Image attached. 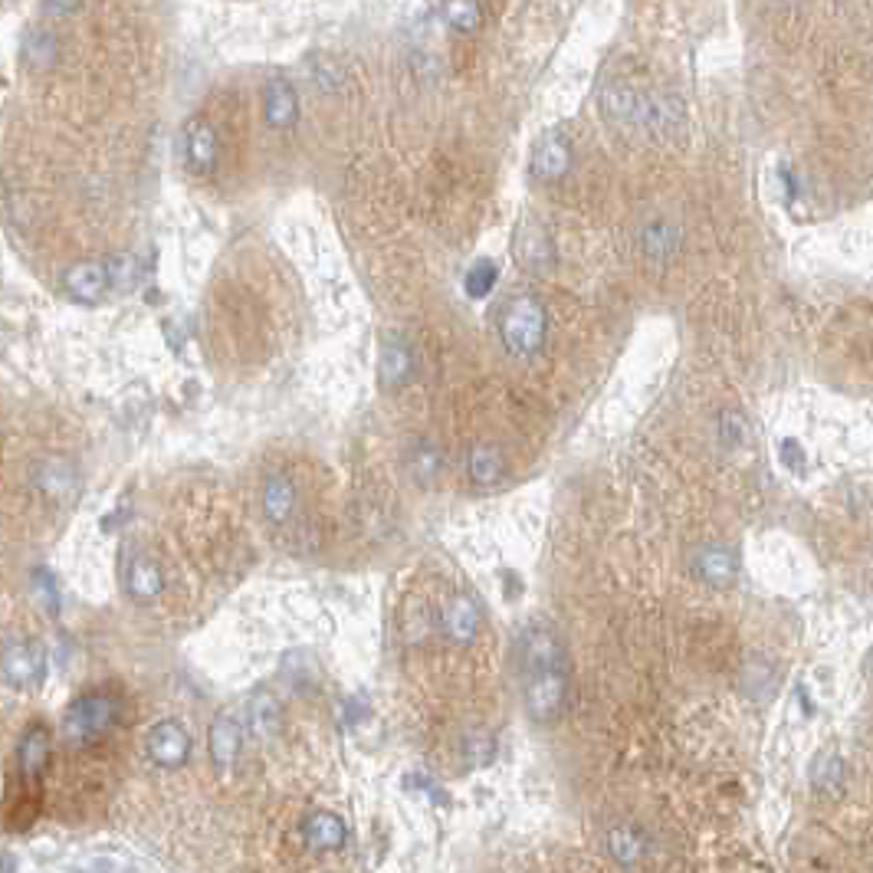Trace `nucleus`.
<instances>
[{
    "mask_svg": "<svg viewBox=\"0 0 873 873\" xmlns=\"http://www.w3.org/2000/svg\"><path fill=\"white\" fill-rule=\"evenodd\" d=\"M444 17L453 30H473L479 24V8L476 4H447Z\"/></svg>",
    "mask_w": 873,
    "mask_h": 873,
    "instance_id": "obj_27",
    "label": "nucleus"
},
{
    "mask_svg": "<svg viewBox=\"0 0 873 873\" xmlns=\"http://www.w3.org/2000/svg\"><path fill=\"white\" fill-rule=\"evenodd\" d=\"M63 289L70 292V299L83 302V305H99L109 289H112V273H109V260L99 263V260H83V263H73L66 273H63Z\"/></svg>",
    "mask_w": 873,
    "mask_h": 873,
    "instance_id": "obj_7",
    "label": "nucleus"
},
{
    "mask_svg": "<svg viewBox=\"0 0 873 873\" xmlns=\"http://www.w3.org/2000/svg\"><path fill=\"white\" fill-rule=\"evenodd\" d=\"M34 486L40 489V496H47L53 502H70L79 489V473L66 457H50L37 466Z\"/></svg>",
    "mask_w": 873,
    "mask_h": 873,
    "instance_id": "obj_10",
    "label": "nucleus"
},
{
    "mask_svg": "<svg viewBox=\"0 0 873 873\" xmlns=\"http://www.w3.org/2000/svg\"><path fill=\"white\" fill-rule=\"evenodd\" d=\"M565 171H569V141L559 132H552L536 148L533 174H536L539 182H559Z\"/></svg>",
    "mask_w": 873,
    "mask_h": 873,
    "instance_id": "obj_17",
    "label": "nucleus"
},
{
    "mask_svg": "<svg viewBox=\"0 0 873 873\" xmlns=\"http://www.w3.org/2000/svg\"><path fill=\"white\" fill-rule=\"evenodd\" d=\"M782 463H785L788 470H795V473L805 466V453H801V447H798L795 440H785V444H782Z\"/></svg>",
    "mask_w": 873,
    "mask_h": 873,
    "instance_id": "obj_29",
    "label": "nucleus"
},
{
    "mask_svg": "<svg viewBox=\"0 0 873 873\" xmlns=\"http://www.w3.org/2000/svg\"><path fill=\"white\" fill-rule=\"evenodd\" d=\"M263 512L270 522H276V526L289 522L296 512V486L283 470H270L263 479Z\"/></svg>",
    "mask_w": 873,
    "mask_h": 873,
    "instance_id": "obj_15",
    "label": "nucleus"
},
{
    "mask_svg": "<svg viewBox=\"0 0 873 873\" xmlns=\"http://www.w3.org/2000/svg\"><path fill=\"white\" fill-rule=\"evenodd\" d=\"M466 470H470V479H473L476 486H492V483L502 479V473H506V460H502V453H499L496 447H489V444H476V447H470V453H466Z\"/></svg>",
    "mask_w": 873,
    "mask_h": 873,
    "instance_id": "obj_19",
    "label": "nucleus"
},
{
    "mask_svg": "<svg viewBox=\"0 0 873 873\" xmlns=\"http://www.w3.org/2000/svg\"><path fill=\"white\" fill-rule=\"evenodd\" d=\"M743 431H746V427H743V421H739L736 414H726V417H723V437H726L729 447L743 437Z\"/></svg>",
    "mask_w": 873,
    "mask_h": 873,
    "instance_id": "obj_30",
    "label": "nucleus"
},
{
    "mask_svg": "<svg viewBox=\"0 0 873 873\" xmlns=\"http://www.w3.org/2000/svg\"><path fill=\"white\" fill-rule=\"evenodd\" d=\"M182 151H185V164L195 171V174H211L214 164H217V128L204 119V115H195L188 119L185 132H182Z\"/></svg>",
    "mask_w": 873,
    "mask_h": 873,
    "instance_id": "obj_8",
    "label": "nucleus"
},
{
    "mask_svg": "<svg viewBox=\"0 0 873 873\" xmlns=\"http://www.w3.org/2000/svg\"><path fill=\"white\" fill-rule=\"evenodd\" d=\"M440 627L453 644H470L479 634V608L470 595H453L440 608Z\"/></svg>",
    "mask_w": 873,
    "mask_h": 873,
    "instance_id": "obj_12",
    "label": "nucleus"
},
{
    "mask_svg": "<svg viewBox=\"0 0 873 873\" xmlns=\"http://www.w3.org/2000/svg\"><path fill=\"white\" fill-rule=\"evenodd\" d=\"M302 837L312 850H341L348 844V827L332 811H312L302 821Z\"/></svg>",
    "mask_w": 873,
    "mask_h": 873,
    "instance_id": "obj_14",
    "label": "nucleus"
},
{
    "mask_svg": "<svg viewBox=\"0 0 873 873\" xmlns=\"http://www.w3.org/2000/svg\"><path fill=\"white\" fill-rule=\"evenodd\" d=\"M122 588L132 601L138 604H151L161 598L164 591V572L161 565L141 552V549H125L122 552Z\"/></svg>",
    "mask_w": 873,
    "mask_h": 873,
    "instance_id": "obj_5",
    "label": "nucleus"
},
{
    "mask_svg": "<svg viewBox=\"0 0 873 873\" xmlns=\"http://www.w3.org/2000/svg\"><path fill=\"white\" fill-rule=\"evenodd\" d=\"M608 850H611V857L621 863V866H637L640 863V857H644V837H640V831H634V827H614L611 831V837H608Z\"/></svg>",
    "mask_w": 873,
    "mask_h": 873,
    "instance_id": "obj_22",
    "label": "nucleus"
},
{
    "mask_svg": "<svg viewBox=\"0 0 873 873\" xmlns=\"http://www.w3.org/2000/svg\"><path fill=\"white\" fill-rule=\"evenodd\" d=\"M496 279H499L496 263H492V260H479V263L470 266L463 286H466V292H470L473 299H483V296H489V289L496 286Z\"/></svg>",
    "mask_w": 873,
    "mask_h": 873,
    "instance_id": "obj_23",
    "label": "nucleus"
},
{
    "mask_svg": "<svg viewBox=\"0 0 873 873\" xmlns=\"http://www.w3.org/2000/svg\"><path fill=\"white\" fill-rule=\"evenodd\" d=\"M411 375V352L408 345L398 341V338H388L385 348H382V365H378V378L385 388H398L404 385Z\"/></svg>",
    "mask_w": 873,
    "mask_h": 873,
    "instance_id": "obj_21",
    "label": "nucleus"
},
{
    "mask_svg": "<svg viewBox=\"0 0 873 873\" xmlns=\"http://www.w3.org/2000/svg\"><path fill=\"white\" fill-rule=\"evenodd\" d=\"M811 785L821 795H840L847 785V762L834 752H821L811 762Z\"/></svg>",
    "mask_w": 873,
    "mask_h": 873,
    "instance_id": "obj_20",
    "label": "nucleus"
},
{
    "mask_svg": "<svg viewBox=\"0 0 873 873\" xmlns=\"http://www.w3.org/2000/svg\"><path fill=\"white\" fill-rule=\"evenodd\" d=\"M17 765L24 772V778H40L50 765V733L47 726H34L24 733L21 746H17Z\"/></svg>",
    "mask_w": 873,
    "mask_h": 873,
    "instance_id": "obj_18",
    "label": "nucleus"
},
{
    "mask_svg": "<svg viewBox=\"0 0 873 873\" xmlns=\"http://www.w3.org/2000/svg\"><path fill=\"white\" fill-rule=\"evenodd\" d=\"M670 230L663 227V224H653L647 234H644V247H647V253L653 257V260H663L666 257V250H670V237H666Z\"/></svg>",
    "mask_w": 873,
    "mask_h": 873,
    "instance_id": "obj_28",
    "label": "nucleus"
},
{
    "mask_svg": "<svg viewBox=\"0 0 873 873\" xmlns=\"http://www.w3.org/2000/svg\"><path fill=\"white\" fill-rule=\"evenodd\" d=\"M53 50H57V37L50 30H34L27 37V57L37 63V66H47L53 60Z\"/></svg>",
    "mask_w": 873,
    "mask_h": 873,
    "instance_id": "obj_26",
    "label": "nucleus"
},
{
    "mask_svg": "<svg viewBox=\"0 0 873 873\" xmlns=\"http://www.w3.org/2000/svg\"><path fill=\"white\" fill-rule=\"evenodd\" d=\"M263 112H266V122L273 128H292L296 119H299V99H296V89L289 86V79L283 76H273L266 83V92H263Z\"/></svg>",
    "mask_w": 873,
    "mask_h": 873,
    "instance_id": "obj_13",
    "label": "nucleus"
},
{
    "mask_svg": "<svg viewBox=\"0 0 873 873\" xmlns=\"http://www.w3.org/2000/svg\"><path fill=\"white\" fill-rule=\"evenodd\" d=\"M499 332L515 359H533L546 341V309L533 296H515L506 302Z\"/></svg>",
    "mask_w": 873,
    "mask_h": 873,
    "instance_id": "obj_2",
    "label": "nucleus"
},
{
    "mask_svg": "<svg viewBox=\"0 0 873 873\" xmlns=\"http://www.w3.org/2000/svg\"><path fill=\"white\" fill-rule=\"evenodd\" d=\"M0 673L14 689H37L47 676V650L34 637H14L0 650Z\"/></svg>",
    "mask_w": 873,
    "mask_h": 873,
    "instance_id": "obj_4",
    "label": "nucleus"
},
{
    "mask_svg": "<svg viewBox=\"0 0 873 873\" xmlns=\"http://www.w3.org/2000/svg\"><path fill=\"white\" fill-rule=\"evenodd\" d=\"M283 723V707L270 689H257L247 700V716H244V733H250L257 743H270L279 733Z\"/></svg>",
    "mask_w": 873,
    "mask_h": 873,
    "instance_id": "obj_11",
    "label": "nucleus"
},
{
    "mask_svg": "<svg viewBox=\"0 0 873 873\" xmlns=\"http://www.w3.org/2000/svg\"><path fill=\"white\" fill-rule=\"evenodd\" d=\"M437 466H440V457H437V450L431 447V444H417L414 450H411V470H414V476L421 479V483H431L434 476H437Z\"/></svg>",
    "mask_w": 873,
    "mask_h": 873,
    "instance_id": "obj_25",
    "label": "nucleus"
},
{
    "mask_svg": "<svg viewBox=\"0 0 873 873\" xmlns=\"http://www.w3.org/2000/svg\"><path fill=\"white\" fill-rule=\"evenodd\" d=\"M145 752L158 769H182L191 756V733L178 720H161L148 729Z\"/></svg>",
    "mask_w": 873,
    "mask_h": 873,
    "instance_id": "obj_6",
    "label": "nucleus"
},
{
    "mask_svg": "<svg viewBox=\"0 0 873 873\" xmlns=\"http://www.w3.org/2000/svg\"><path fill=\"white\" fill-rule=\"evenodd\" d=\"M519 679L522 703L536 723H552L565 707V650L552 627L529 624L519 634Z\"/></svg>",
    "mask_w": 873,
    "mask_h": 873,
    "instance_id": "obj_1",
    "label": "nucleus"
},
{
    "mask_svg": "<svg viewBox=\"0 0 873 873\" xmlns=\"http://www.w3.org/2000/svg\"><path fill=\"white\" fill-rule=\"evenodd\" d=\"M244 720L237 713H221L214 723H211V733H208V752H211V762L217 772H230L240 759V749H244Z\"/></svg>",
    "mask_w": 873,
    "mask_h": 873,
    "instance_id": "obj_9",
    "label": "nucleus"
},
{
    "mask_svg": "<svg viewBox=\"0 0 873 873\" xmlns=\"http://www.w3.org/2000/svg\"><path fill=\"white\" fill-rule=\"evenodd\" d=\"M119 720V703L115 696L109 693H83L79 700L70 703V710L63 713V739L70 746H89V743H99Z\"/></svg>",
    "mask_w": 873,
    "mask_h": 873,
    "instance_id": "obj_3",
    "label": "nucleus"
},
{
    "mask_svg": "<svg viewBox=\"0 0 873 873\" xmlns=\"http://www.w3.org/2000/svg\"><path fill=\"white\" fill-rule=\"evenodd\" d=\"M463 756H466V762L473 765V769H483V765H489L492 759H496V739H492V733H470L466 736V743H463Z\"/></svg>",
    "mask_w": 873,
    "mask_h": 873,
    "instance_id": "obj_24",
    "label": "nucleus"
},
{
    "mask_svg": "<svg viewBox=\"0 0 873 873\" xmlns=\"http://www.w3.org/2000/svg\"><path fill=\"white\" fill-rule=\"evenodd\" d=\"M693 572L707 585H729L736 578V556L723 546H703L693 559Z\"/></svg>",
    "mask_w": 873,
    "mask_h": 873,
    "instance_id": "obj_16",
    "label": "nucleus"
}]
</instances>
